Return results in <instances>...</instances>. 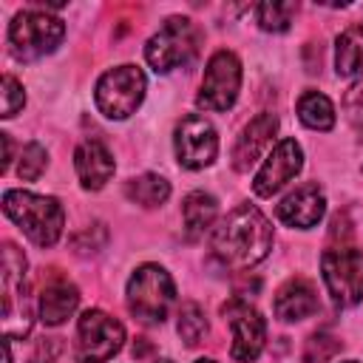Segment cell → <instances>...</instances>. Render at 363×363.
<instances>
[{
  "label": "cell",
  "instance_id": "6da1fadb",
  "mask_svg": "<svg viewBox=\"0 0 363 363\" xmlns=\"http://www.w3.org/2000/svg\"><path fill=\"white\" fill-rule=\"evenodd\" d=\"M272 247V227L258 207L241 204L213 230V252L233 269H247L267 258Z\"/></svg>",
  "mask_w": 363,
  "mask_h": 363
},
{
  "label": "cell",
  "instance_id": "7a4b0ae2",
  "mask_svg": "<svg viewBox=\"0 0 363 363\" xmlns=\"http://www.w3.org/2000/svg\"><path fill=\"white\" fill-rule=\"evenodd\" d=\"M3 210L37 247L57 244L65 224V213L57 199L37 196L28 190H9L3 196Z\"/></svg>",
  "mask_w": 363,
  "mask_h": 363
},
{
  "label": "cell",
  "instance_id": "3957f363",
  "mask_svg": "<svg viewBox=\"0 0 363 363\" xmlns=\"http://www.w3.org/2000/svg\"><path fill=\"white\" fill-rule=\"evenodd\" d=\"M173 298L176 286L159 264H142L128 281V309L142 323H162Z\"/></svg>",
  "mask_w": 363,
  "mask_h": 363
},
{
  "label": "cell",
  "instance_id": "277c9868",
  "mask_svg": "<svg viewBox=\"0 0 363 363\" xmlns=\"http://www.w3.org/2000/svg\"><path fill=\"white\" fill-rule=\"evenodd\" d=\"M31 329V306H28V278H26V255L6 244L3 250V332L6 337H23Z\"/></svg>",
  "mask_w": 363,
  "mask_h": 363
},
{
  "label": "cell",
  "instance_id": "5b68a950",
  "mask_svg": "<svg viewBox=\"0 0 363 363\" xmlns=\"http://www.w3.org/2000/svg\"><path fill=\"white\" fill-rule=\"evenodd\" d=\"M199 28L187 17H170L159 34H153L145 45V60L153 71L164 74L179 65H187L199 54Z\"/></svg>",
  "mask_w": 363,
  "mask_h": 363
},
{
  "label": "cell",
  "instance_id": "8992f818",
  "mask_svg": "<svg viewBox=\"0 0 363 363\" xmlns=\"http://www.w3.org/2000/svg\"><path fill=\"white\" fill-rule=\"evenodd\" d=\"M65 34V23L60 17H51L45 11L28 9L20 11L9 26V43L14 57L20 60H37L57 48V43Z\"/></svg>",
  "mask_w": 363,
  "mask_h": 363
},
{
  "label": "cell",
  "instance_id": "52a82bcc",
  "mask_svg": "<svg viewBox=\"0 0 363 363\" xmlns=\"http://www.w3.org/2000/svg\"><path fill=\"white\" fill-rule=\"evenodd\" d=\"M145 96V74L136 65H119L99 77L96 82V108L108 119L130 116Z\"/></svg>",
  "mask_w": 363,
  "mask_h": 363
},
{
  "label": "cell",
  "instance_id": "ba28073f",
  "mask_svg": "<svg viewBox=\"0 0 363 363\" xmlns=\"http://www.w3.org/2000/svg\"><path fill=\"white\" fill-rule=\"evenodd\" d=\"M326 289L337 306H352L363 298V250L337 247L320 255Z\"/></svg>",
  "mask_w": 363,
  "mask_h": 363
},
{
  "label": "cell",
  "instance_id": "9c48e42d",
  "mask_svg": "<svg viewBox=\"0 0 363 363\" xmlns=\"http://www.w3.org/2000/svg\"><path fill=\"white\" fill-rule=\"evenodd\" d=\"M125 329L119 320L99 309H88L77 326V360L79 363H105L122 349Z\"/></svg>",
  "mask_w": 363,
  "mask_h": 363
},
{
  "label": "cell",
  "instance_id": "30bf717a",
  "mask_svg": "<svg viewBox=\"0 0 363 363\" xmlns=\"http://www.w3.org/2000/svg\"><path fill=\"white\" fill-rule=\"evenodd\" d=\"M241 88V62L233 51H216L204 68L201 91L196 96L199 108L204 111H227L238 99Z\"/></svg>",
  "mask_w": 363,
  "mask_h": 363
},
{
  "label": "cell",
  "instance_id": "8fae6325",
  "mask_svg": "<svg viewBox=\"0 0 363 363\" xmlns=\"http://www.w3.org/2000/svg\"><path fill=\"white\" fill-rule=\"evenodd\" d=\"M224 320L233 329V360L238 363H252L267 340V323L264 318L244 301H230L224 303Z\"/></svg>",
  "mask_w": 363,
  "mask_h": 363
},
{
  "label": "cell",
  "instance_id": "7c38bea8",
  "mask_svg": "<svg viewBox=\"0 0 363 363\" xmlns=\"http://www.w3.org/2000/svg\"><path fill=\"white\" fill-rule=\"evenodd\" d=\"M218 153V136L216 128L204 116H184L176 128V156L182 167L199 170L207 167Z\"/></svg>",
  "mask_w": 363,
  "mask_h": 363
},
{
  "label": "cell",
  "instance_id": "4fadbf2b",
  "mask_svg": "<svg viewBox=\"0 0 363 363\" xmlns=\"http://www.w3.org/2000/svg\"><path fill=\"white\" fill-rule=\"evenodd\" d=\"M303 164V153H301V145L295 139H281L275 145V150L267 156V162L261 164V170L255 173V182H252V190L261 196V199H269L272 193H278Z\"/></svg>",
  "mask_w": 363,
  "mask_h": 363
},
{
  "label": "cell",
  "instance_id": "5bb4252c",
  "mask_svg": "<svg viewBox=\"0 0 363 363\" xmlns=\"http://www.w3.org/2000/svg\"><path fill=\"white\" fill-rule=\"evenodd\" d=\"M326 199L318 184H301L278 204V218L289 227H315L323 218Z\"/></svg>",
  "mask_w": 363,
  "mask_h": 363
},
{
  "label": "cell",
  "instance_id": "9a60e30c",
  "mask_svg": "<svg viewBox=\"0 0 363 363\" xmlns=\"http://www.w3.org/2000/svg\"><path fill=\"white\" fill-rule=\"evenodd\" d=\"M74 167L85 190H99L113 176V156L99 139H85L74 153Z\"/></svg>",
  "mask_w": 363,
  "mask_h": 363
},
{
  "label": "cell",
  "instance_id": "2e32d148",
  "mask_svg": "<svg viewBox=\"0 0 363 363\" xmlns=\"http://www.w3.org/2000/svg\"><path fill=\"white\" fill-rule=\"evenodd\" d=\"M275 130H278L275 113H258V116L241 130V136H238V142H235L233 167H235V170H247V167L264 153V147L272 142Z\"/></svg>",
  "mask_w": 363,
  "mask_h": 363
},
{
  "label": "cell",
  "instance_id": "e0dca14e",
  "mask_svg": "<svg viewBox=\"0 0 363 363\" xmlns=\"http://www.w3.org/2000/svg\"><path fill=\"white\" fill-rule=\"evenodd\" d=\"M272 309L281 320H303L318 312V292L306 278H292L278 289Z\"/></svg>",
  "mask_w": 363,
  "mask_h": 363
},
{
  "label": "cell",
  "instance_id": "ac0fdd59",
  "mask_svg": "<svg viewBox=\"0 0 363 363\" xmlns=\"http://www.w3.org/2000/svg\"><path fill=\"white\" fill-rule=\"evenodd\" d=\"M77 303H79L77 286L65 278H51L40 289V320L45 326H60L62 320H68V315L77 309Z\"/></svg>",
  "mask_w": 363,
  "mask_h": 363
},
{
  "label": "cell",
  "instance_id": "d6986e66",
  "mask_svg": "<svg viewBox=\"0 0 363 363\" xmlns=\"http://www.w3.org/2000/svg\"><path fill=\"white\" fill-rule=\"evenodd\" d=\"M216 213H218V204H216V199L210 193H201V190L190 193L184 199V204H182V218H184L187 238L190 241L201 238L210 230V224L216 221Z\"/></svg>",
  "mask_w": 363,
  "mask_h": 363
},
{
  "label": "cell",
  "instance_id": "ffe728a7",
  "mask_svg": "<svg viewBox=\"0 0 363 363\" xmlns=\"http://www.w3.org/2000/svg\"><path fill=\"white\" fill-rule=\"evenodd\" d=\"M363 68V23L349 26L335 45V71L340 77H354Z\"/></svg>",
  "mask_w": 363,
  "mask_h": 363
},
{
  "label": "cell",
  "instance_id": "44dd1931",
  "mask_svg": "<svg viewBox=\"0 0 363 363\" xmlns=\"http://www.w3.org/2000/svg\"><path fill=\"white\" fill-rule=\"evenodd\" d=\"M298 116L306 128H315V130H329L335 125V105L329 102L326 94H318V91H306L301 99H298Z\"/></svg>",
  "mask_w": 363,
  "mask_h": 363
},
{
  "label": "cell",
  "instance_id": "7402d4cb",
  "mask_svg": "<svg viewBox=\"0 0 363 363\" xmlns=\"http://www.w3.org/2000/svg\"><path fill=\"white\" fill-rule=\"evenodd\" d=\"M125 196L133 204L156 207V204H162L170 196V184L162 176H156V173H142V176H136V179H130L125 184Z\"/></svg>",
  "mask_w": 363,
  "mask_h": 363
},
{
  "label": "cell",
  "instance_id": "603a6c76",
  "mask_svg": "<svg viewBox=\"0 0 363 363\" xmlns=\"http://www.w3.org/2000/svg\"><path fill=\"white\" fill-rule=\"evenodd\" d=\"M176 329H179V337H182L187 346L201 343V337L207 335V318H204V309H201L199 303H193V301L182 303Z\"/></svg>",
  "mask_w": 363,
  "mask_h": 363
},
{
  "label": "cell",
  "instance_id": "cb8c5ba5",
  "mask_svg": "<svg viewBox=\"0 0 363 363\" xmlns=\"http://www.w3.org/2000/svg\"><path fill=\"white\" fill-rule=\"evenodd\" d=\"M255 14L264 31H286L295 14V3H261Z\"/></svg>",
  "mask_w": 363,
  "mask_h": 363
},
{
  "label": "cell",
  "instance_id": "d4e9b609",
  "mask_svg": "<svg viewBox=\"0 0 363 363\" xmlns=\"http://www.w3.org/2000/svg\"><path fill=\"white\" fill-rule=\"evenodd\" d=\"M340 337L329 332H315L303 346V363H326L340 352Z\"/></svg>",
  "mask_w": 363,
  "mask_h": 363
},
{
  "label": "cell",
  "instance_id": "484cf974",
  "mask_svg": "<svg viewBox=\"0 0 363 363\" xmlns=\"http://www.w3.org/2000/svg\"><path fill=\"white\" fill-rule=\"evenodd\" d=\"M43 170H45V147H43V145H37V142L26 145V147H23V153H20L17 176H20L23 182H34Z\"/></svg>",
  "mask_w": 363,
  "mask_h": 363
},
{
  "label": "cell",
  "instance_id": "4316f807",
  "mask_svg": "<svg viewBox=\"0 0 363 363\" xmlns=\"http://www.w3.org/2000/svg\"><path fill=\"white\" fill-rule=\"evenodd\" d=\"M23 102H26L23 85H20L11 74H6V77H3V116H6V119L14 116V113L23 108Z\"/></svg>",
  "mask_w": 363,
  "mask_h": 363
},
{
  "label": "cell",
  "instance_id": "83f0119b",
  "mask_svg": "<svg viewBox=\"0 0 363 363\" xmlns=\"http://www.w3.org/2000/svg\"><path fill=\"white\" fill-rule=\"evenodd\" d=\"M51 357H54V343H51V349H48V352H45V343H43V346H37V352H34L31 363H51Z\"/></svg>",
  "mask_w": 363,
  "mask_h": 363
},
{
  "label": "cell",
  "instance_id": "f1b7e54d",
  "mask_svg": "<svg viewBox=\"0 0 363 363\" xmlns=\"http://www.w3.org/2000/svg\"><path fill=\"white\" fill-rule=\"evenodd\" d=\"M196 363H216V360H196Z\"/></svg>",
  "mask_w": 363,
  "mask_h": 363
},
{
  "label": "cell",
  "instance_id": "f546056e",
  "mask_svg": "<svg viewBox=\"0 0 363 363\" xmlns=\"http://www.w3.org/2000/svg\"><path fill=\"white\" fill-rule=\"evenodd\" d=\"M159 363H170V360H159Z\"/></svg>",
  "mask_w": 363,
  "mask_h": 363
},
{
  "label": "cell",
  "instance_id": "4dcf8cb0",
  "mask_svg": "<svg viewBox=\"0 0 363 363\" xmlns=\"http://www.w3.org/2000/svg\"><path fill=\"white\" fill-rule=\"evenodd\" d=\"M346 363H354V360H346Z\"/></svg>",
  "mask_w": 363,
  "mask_h": 363
}]
</instances>
